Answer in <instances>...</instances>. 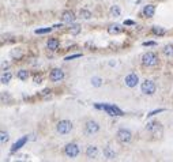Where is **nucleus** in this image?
<instances>
[{"label": "nucleus", "instance_id": "obj_25", "mask_svg": "<svg viewBox=\"0 0 173 162\" xmlns=\"http://www.w3.org/2000/svg\"><path fill=\"white\" fill-rule=\"evenodd\" d=\"M7 140H8V134L4 132V131H2V132H0V142L6 143Z\"/></svg>", "mask_w": 173, "mask_h": 162}, {"label": "nucleus", "instance_id": "obj_17", "mask_svg": "<svg viewBox=\"0 0 173 162\" xmlns=\"http://www.w3.org/2000/svg\"><path fill=\"white\" fill-rule=\"evenodd\" d=\"M104 155L108 158V160H115V157H116V154L115 151L112 150L111 147H105L104 149Z\"/></svg>", "mask_w": 173, "mask_h": 162}, {"label": "nucleus", "instance_id": "obj_26", "mask_svg": "<svg viewBox=\"0 0 173 162\" xmlns=\"http://www.w3.org/2000/svg\"><path fill=\"white\" fill-rule=\"evenodd\" d=\"M52 32V27H45V29H38L36 30V34H45V33Z\"/></svg>", "mask_w": 173, "mask_h": 162}, {"label": "nucleus", "instance_id": "obj_19", "mask_svg": "<svg viewBox=\"0 0 173 162\" xmlns=\"http://www.w3.org/2000/svg\"><path fill=\"white\" fill-rule=\"evenodd\" d=\"M70 32H71V34H74V36H77V34H79L81 33V26L79 25H71V27H70Z\"/></svg>", "mask_w": 173, "mask_h": 162}, {"label": "nucleus", "instance_id": "obj_23", "mask_svg": "<svg viewBox=\"0 0 173 162\" xmlns=\"http://www.w3.org/2000/svg\"><path fill=\"white\" fill-rule=\"evenodd\" d=\"M79 15H81V18H83V19H90V18H91V12L87 10H81Z\"/></svg>", "mask_w": 173, "mask_h": 162}, {"label": "nucleus", "instance_id": "obj_22", "mask_svg": "<svg viewBox=\"0 0 173 162\" xmlns=\"http://www.w3.org/2000/svg\"><path fill=\"white\" fill-rule=\"evenodd\" d=\"M164 55L165 56H173V45H166V47L164 48Z\"/></svg>", "mask_w": 173, "mask_h": 162}, {"label": "nucleus", "instance_id": "obj_21", "mask_svg": "<svg viewBox=\"0 0 173 162\" xmlns=\"http://www.w3.org/2000/svg\"><path fill=\"white\" fill-rule=\"evenodd\" d=\"M153 33L156 36H164L165 34V29L160 27V26H154V27H153Z\"/></svg>", "mask_w": 173, "mask_h": 162}, {"label": "nucleus", "instance_id": "obj_18", "mask_svg": "<svg viewBox=\"0 0 173 162\" xmlns=\"http://www.w3.org/2000/svg\"><path fill=\"white\" fill-rule=\"evenodd\" d=\"M17 76L19 78L21 81H27V78H29V72H27L26 70H21V71H18Z\"/></svg>", "mask_w": 173, "mask_h": 162}, {"label": "nucleus", "instance_id": "obj_3", "mask_svg": "<svg viewBox=\"0 0 173 162\" xmlns=\"http://www.w3.org/2000/svg\"><path fill=\"white\" fill-rule=\"evenodd\" d=\"M146 130L149 131L153 136H162V125L158 121H150L146 125Z\"/></svg>", "mask_w": 173, "mask_h": 162}, {"label": "nucleus", "instance_id": "obj_10", "mask_svg": "<svg viewBox=\"0 0 173 162\" xmlns=\"http://www.w3.org/2000/svg\"><path fill=\"white\" fill-rule=\"evenodd\" d=\"M139 79H138V75L136 74H130L126 76V85L128 86V87H135V86L138 85Z\"/></svg>", "mask_w": 173, "mask_h": 162}, {"label": "nucleus", "instance_id": "obj_12", "mask_svg": "<svg viewBox=\"0 0 173 162\" xmlns=\"http://www.w3.org/2000/svg\"><path fill=\"white\" fill-rule=\"evenodd\" d=\"M154 12H156V7H154L153 4H147L143 7V15L147 18H151L154 17Z\"/></svg>", "mask_w": 173, "mask_h": 162}, {"label": "nucleus", "instance_id": "obj_15", "mask_svg": "<svg viewBox=\"0 0 173 162\" xmlns=\"http://www.w3.org/2000/svg\"><path fill=\"white\" fill-rule=\"evenodd\" d=\"M121 26L120 25H111L108 27V33L109 34H119V33H121Z\"/></svg>", "mask_w": 173, "mask_h": 162}, {"label": "nucleus", "instance_id": "obj_28", "mask_svg": "<svg viewBox=\"0 0 173 162\" xmlns=\"http://www.w3.org/2000/svg\"><path fill=\"white\" fill-rule=\"evenodd\" d=\"M165 110V109H156V110H153V112H150L149 113V117H151V116H154V115H157V113H161V112H164Z\"/></svg>", "mask_w": 173, "mask_h": 162}, {"label": "nucleus", "instance_id": "obj_29", "mask_svg": "<svg viewBox=\"0 0 173 162\" xmlns=\"http://www.w3.org/2000/svg\"><path fill=\"white\" fill-rule=\"evenodd\" d=\"M81 56H82V55H79V53H78V55H72V56H68V57H66V60H71V59H77V57H81Z\"/></svg>", "mask_w": 173, "mask_h": 162}, {"label": "nucleus", "instance_id": "obj_32", "mask_svg": "<svg viewBox=\"0 0 173 162\" xmlns=\"http://www.w3.org/2000/svg\"><path fill=\"white\" fill-rule=\"evenodd\" d=\"M34 82H36V83H41V78H34Z\"/></svg>", "mask_w": 173, "mask_h": 162}, {"label": "nucleus", "instance_id": "obj_5", "mask_svg": "<svg viewBox=\"0 0 173 162\" xmlns=\"http://www.w3.org/2000/svg\"><path fill=\"white\" fill-rule=\"evenodd\" d=\"M56 130H57L59 134L66 135V134H68L70 131L72 130V124H71V121H68V120H62V121L57 123V125H56Z\"/></svg>", "mask_w": 173, "mask_h": 162}, {"label": "nucleus", "instance_id": "obj_7", "mask_svg": "<svg viewBox=\"0 0 173 162\" xmlns=\"http://www.w3.org/2000/svg\"><path fill=\"white\" fill-rule=\"evenodd\" d=\"M64 153H66L67 157L75 158V157L78 155V154H79V147H78V145H75V143H70V145L66 146Z\"/></svg>", "mask_w": 173, "mask_h": 162}, {"label": "nucleus", "instance_id": "obj_1", "mask_svg": "<svg viewBox=\"0 0 173 162\" xmlns=\"http://www.w3.org/2000/svg\"><path fill=\"white\" fill-rule=\"evenodd\" d=\"M96 108L97 109H102L108 113L109 116H123V110H120L117 106L115 105H101V104H96Z\"/></svg>", "mask_w": 173, "mask_h": 162}, {"label": "nucleus", "instance_id": "obj_20", "mask_svg": "<svg viewBox=\"0 0 173 162\" xmlns=\"http://www.w3.org/2000/svg\"><path fill=\"white\" fill-rule=\"evenodd\" d=\"M111 17H120V7L119 6H112L111 8Z\"/></svg>", "mask_w": 173, "mask_h": 162}, {"label": "nucleus", "instance_id": "obj_14", "mask_svg": "<svg viewBox=\"0 0 173 162\" xmlns=\"http://www.w3.org/2000/svg\"><path fill=\"white\" fill-rule=\"evenodd\" d=\"M48 48H49L51 51H56L59 48V45H60V42H59V40L57 38H49L48 40Z\"/></svg>", "mask_w": 173, "mask_h": 162}, {"label": "nucleus", "instance_id": "obj_9", "mask_svg": "<svg viewBox=\"0 0 173 162\" xmlns=\"http://www.w3.org/2000/svg\"><path fill=\"white\" fill-rule=\"evenodd\" d=\"M63 78H64V72H63L60 68L52 70V72L49 75V79L52 82H60V81H63Z\"/></svg>", "mask_w": 173, "mask_h": 162}, {"label": "nucleus", "instance_id": "obj_11", "mask_svg": "<svg viewBox=\"0 0 173 162\" xmlns=\"http://www.w3.org/2000/svg\"><path fill=\"white\" fill-rule=\"evenodd\" d=\"M62 19H63V22H66V23H72L75 21V15L72 11H64V12L62 14Z\"/></svg>", "mask_w": 173, "mask_h": 162}, {"label": "nucleus", "instance_id": "obj_2", "mask_svg": "<svg viewBox=\"0 0 173 162\" xmlns=\"http://www.w3.org/2000/svg\"><path fill=\"white\" fill-rule=\"evenodd\" d=\"M142 64H143L145 67H156L157 64H158V57H157V55L153 53V52H147V53H145L143 57H142Z\"/></svg>", "mask_w": 173, "mask_h": 162}, {"label": "nucleus", "instance_id": "obj_27", "mask_svg": "<svg viewBox=\"0 0 173 162\" xmlns=\"http://www.w3.org/2000/svg\"><path fill=\"white\" fill-rule=\"evenodd\" d=\"M91 83H93V86L98 87V86H101V79L100 78H93L91 79Z\"/></svg>", "mask_w": 173, "mask_h": 162}, {"label": "nucleus", "instance_id": "obj_30", "mask_svg": "<svg viewBox=\"0 0 173 162\" xmlns=\"http://www.w3.org/2000/svg\"><path fill=\"white\" fill-rule=\"evenodd\" d=\"M145 47H153V45H156V42H153V41H149V42H143Z\"/></svg>", "mask_w": 173, "mask_h": 162}, {"label": "nucleus", "instance_id": "obj_24", "mask_svg": "<svg viewBox=\"0 0 173 162\" xmlns=\"http://www.w3.org/2000/svg\"><path fill=\"white\" fill-rule=\"evenodd\" d=\"M11 78H12V75H11L10 72H6L2 75V83H8V82L11 81Z\"/></svg>", "mask_w": 173, "mask_h": 162}, {"label": "nucleus", "instance_id": "obj_8", "mask_svg": "<svg viewBox=\"0 0 173 162\" xmlns=\"http://www.w3.org/2000/svg\"><path fill=\"white\" fill-rule=\"evenodd\" d=\"M98 130H100V125L96 121H93V120L87 121V123H86V125H85V131H86V134H87V135L96 134Z\"/></svg>", "mask_w": 173, "mask_h": 162}, {"label": "nucleus", "instance_id": "obj_6", "mask_svg": "<svg viewBox=\"0 0 173 162\" xmlns=\"http://www.w3.org/2000/svg\"><path fill=\"white\" fill-rule=\"evenodd\" d=\"M141 89H142V93L147 94V96H151V94L156 93L157 86H156V83H154L153 81H145L143 83H142Z\"/></svg>", "mask_w": 173, "mask_h": 162}, {"label": "nucleus", "instance_id": "obj_31", "mask_svg": "<svg viewBox=\"0 0 173 162\" xmlns=\"http://www.w3.org/2000/svg\"><path fill=\"white\" fill-rule=\"evenodd\" d=\"M49 93H51V90H49V89H45V90H44V91L41 93V94H42V96H47V94H49Z\"/></svg>", "mask_w": 173, "mask_h": 162}, {"label": "nucleus", "instance_id": "obj_4", "mask_svg": "<svg viewBox=\"0 0 173 162\" xmlns=\"http://www.w3.org/2000/svg\"><path fill=\"white\" fill-rule=\"evenodd\" d=\"M117 140L121 143V145H127V143L131 142V139H132V134L128 130H126V128H121V130L117 131Z\"/></svg>", "mask_w": 173, "mask_h": 162}, {"label": "nucleus", "instance_id": "obj_33", "mask_svg": "<svg viewBox=\"0 0 173 162\" xmlns=\"http://www.w3.org/2000/svg\"><path fill=\"white\" fill-rule=\"evenodd\" d=\"M124 25H134V22L132 21H126V22H124Z\"/></svg>", "mask_w": 173, "mask_h": 162}, {"label": "nucleus", "instance_id": "obj_13", "mask_svg": "<svg viewBox=\"0 0 173 162\" xmlns=\"http://www.w3.org/2000/svg\"><path fill=\"white\" fill-rule=\"evenodd\" d=\"M26 142H27V136H23V138H21L18 142H15V143H14V146H12V149H11V153L18 151V150H19Z\"/></svg>", "mask_w": 173, "mask_h": 162}, {"label": "nucleus", "instance_id": "obj_16", "mask_svg": "<svg viewBox=\"0 0 173 162\" xmlns=\"http://www.w3.org/2000/svg\"><path fill=\"white\" fill-rule=\"evenodd\" d=\"M97 153H98V150H97L96 146H89L87 150H86V155H87L89 158H96Z\"/></svg>", "mask_w": 173, "mask_h": 162}]
</instances>
